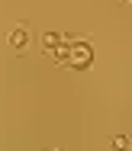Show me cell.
I'll list each match as a JSON object with an SVG mask.
<instances>
[{"instance_id":"7a4b0ae2","label":"cell","mask_w":132,"mask_h":151,"mask_svg":"<svg viewBox=\"0 0 132 151\" xmlns=\"http://www.w3.org/2000/svg\"><path fill=\"white\" fill-rule=\"evenodd\" d=\"M6 42H10V48H13V52H23V48L29 45V29H26V26H16V29H10Z\"/></svg>"},{"instance_id":"277c9868","label":"cell","mask_w":132,"mask_h":151,"mask_svg":"<svg viewBox=\"0 0 132 151\" xmlns=\"http://www.w3.org/2000/svg\"><path fill=\"white\" fill-rule=\"evenodd\" d=\"M110 145H113V151H129V138H126V135H113Z\"/></svg>"},{"instance_id":"3957f363","label":"cell","mask_w":132,"mask_h":151,"mask_svg":"<svg viewBox=\"0 0 132 151\" xmlns=\"http://www.w3.org/2000/svg\"><path fill=\"white\" fill-rule=\"evenodd\" d=\"M61 42H65V39H61V35H58V32H45V35H42V45H45V48H48V52H52V48H58V45H61Z\"/></svg>"},{"instance_id":"8992f818","label":"cell","mask_w":132,"mask_h":151,"mask_svg":"<svg viewBox=\"0 0 132 151\" xmlns=\"http://www.w3.org/2000/svg\"><path fill=\"white\" fill-rule=\"evenodd\" d=\"M48 151H55V148H48Z\"/></svg>"},{"instance_id":"5b68a950","label":"cell","mask_w":132,"mask_h":151,"mask_svg":"<svg viewBox=\"0 0 132 151\" xmlns=\"http://www.w3.org/2000/svg\"><path fill=\"white\" fill-rule=\"evenodd\" d=\"M52 58L58 61V64H65V58H68V45H65V42H61L58 48H52Z\"/></svg>"},{"instance_id":"6da1fadb","label":"cell","mask_w":132,"mask_h":151,"mask_svg":"<svg viewBox=\"0 0 132 151\" xmlns=\"http://www.w3.org/2000/svg\"><path fill=\"white\" fill-rule=\"evenodd\" d=\"M65 64H71L74 71H87V68L94 64V48H90V42H71V45H68Z\"/></svg>"}]
</instances>
